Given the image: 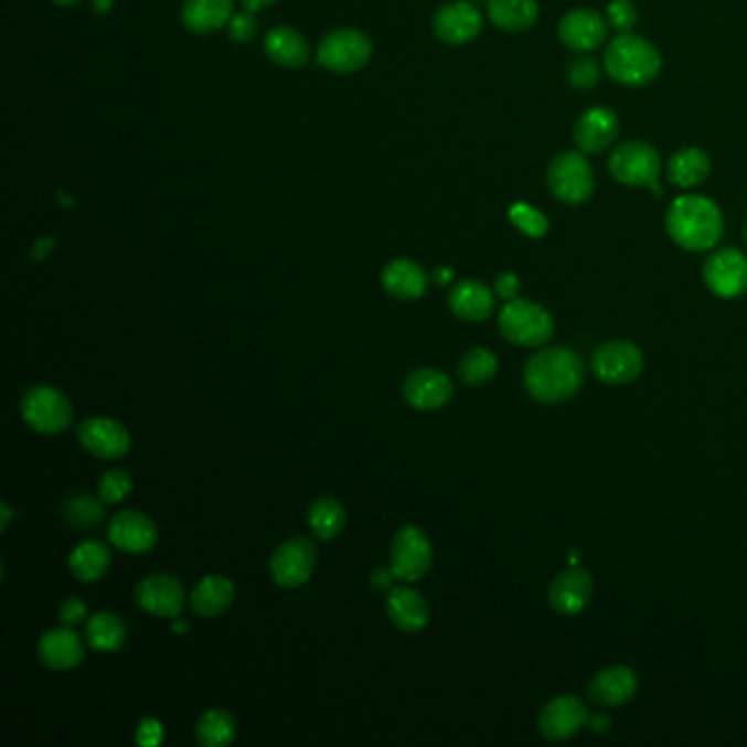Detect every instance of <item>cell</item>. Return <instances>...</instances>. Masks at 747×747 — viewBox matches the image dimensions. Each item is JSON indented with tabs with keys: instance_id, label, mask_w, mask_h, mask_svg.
<instances>
[{
	"instance_id": "obj_1",
	"label": "cell",
	"mask_w": 747,
	"mask_h": 747,
	"mask_svg": "<svg viewBox=\"0 0 747 747\" xmlns=\"http://www.w3.org/2000/svg\"><path fill=\"white\" fill-rule=\"evenodd\" d=\"M586 375L579 353L566 346H548L537 351L524 366V386L535 402L564 404L573 399Z\"/></svg>"
},
{
	"instance_id": "obj_2",
	"label": "cell",
	"mask_w": 747,
	"mask_h": 747,
	"mask_svg": "<svg viewBox=\"0 0 747 747\" xmlns=\"http://www.w3.org/2000/svg\"><path fill=\"white\" fill-rule=\"evenodd\" d=\"M666 231L684 250L704 253L719 244L724 235V215L711 198L680 195L669 206Z\"/></svg>"
},
{
	"instance_id": "obj_3",
	"label": "cell",
	"mask_w": 747,
	"mask_h": 747,
	"mask_svg": "<svg viewBox=\"0 0 747 747\" xmlns=\"http://www.w3.org/2000/svg\"><path fill=\"white\" fill-rule=\"evenodd\" d=\"M607 75L622 86H647L662 71V57L658 49L644 38L620 33L605 51Z\"/></svg>"
},
{
	"instance_id": "obj_4",
	"label": "cell",
	"mask_w": 747,
	"mask_h": 747,
	"mask_svg": "<svg viewBox=\"0 0 747 747\" xmlns=\"http://www.w3.org/2000/svg\"><path fill=\"white\" fill-rule=\"evenodd\" d=\"M500 333L515 346H544L555 331V320L540 302L526 299L506 300L498 316Z\"/></svg>"
},
{
	"instance_id": "obj_5",
	"label": "cell",
	"mask_w": 747,
	"mask_h": 747,
	"mask_svg": "<svg viewBox=\"0 0 747 747\" xmlns=\"http://www.w3.org/2000/svg\"><path fill=\"white\" fill-rule=\"evenodd\" d=\"M546 182L564 204H584L595 193V171L584 151H564L548 164Z\"/></svg>"
},
{
	"instance_id": "obj_6",
	"label": "cell",
	"mask_w": 747,
	"mask_h": 747,
	"mask_svg": "<svg viewBox=\"0 0 747 747\" xmlns=\"http://www.w3.org/2000/svg\"><path fill=\"white\" fill-rule=\"evenodd\" d=\"M20 415L40 435H62L73 421V404L53 386H33L20 399Z\"/></svg>"
},
{
	"instance_id": "obj_7",
	"label": "cell",
	"mask_w": 747,
	"mask_h": 747,
	"mask_svg": "<svg viewBox=\"0 0 747 747\" xmlns=\"http://www.w3.org/2000/svg\"><path fill=\"white\" fill-rule=\"evenodd\" d=\"M373 42L360 29H338L322 38L318 46V64L331 73H355L369 64Z\"/></svg>"
},
{
	"instance_id": "obj_8",
	"label": "cell",
	"mask_w": 747,
	"mask_h": 747,
	"mask_svg": "<svg viewBox=\"0 0 747 747\" xmlns=\"http://www.w3.org/2000/svg\"><path fill=\"white\" fill-rule=\"evenodd\" d=\"M660 167V153L644 141H627L609 156L611 178L627 186H649L658 180Z\"/></svg>"
},
{
	"instance_id": "obj_9",
	"label": "cell",
	"mask_w": 747,
	"mask_h": 747,
	"mask_svg": "<svg viewBox=\"0 0 747 747\" xmlns=\"http://www.w3.org/2000/svg\"><path fill=\"white\" fill-rule=\"evenodd\" d=\"M433 566V544L419 526L397 531L391 548V570L402 581H419Z\"/></svg>"
},
{
	"instance_id": "obj_10",
	"label": "cell",
	"mask_w": 747,
	"mask_h": 747,
	"mask_svg": "<svg viewBox=\"0 0 747 747\" xmlns=\"http://www.w3.org/2000/svg\"><path fill=\"white\" fill-rule=\"evenodd\" d=\"M590 369L600 382L622 386L633 382L644 369L642 351L629 340H611L593 353Z\"/></svg>"
},
{
	"instance_id": "obj_11",
	"label": "cell",
	"mask_w": 747,
	"mask_h": 747,
	"mask_svg": "<svg viewBox=\"0 0 747 747\" xmlns=\"http://www.w3.org/2000/svg\"><path fill=\"white\" fill-rule=\"evenodd\" d=\"M316 544L307 537H292L277 546L270 557V577L279 588L295 590L311 579L316 568Z\"/></svg>"
},
{
	"instance_id": "obj_12",
	"label": "cell",
	"mask_w": 747,
	"mask_h": 747,
	"mask_svg": "<svg viewBox=\"0 0 747 747\" xmlns=\"http://www.w3.org/2000/svg\"><path fill=\"white\" fill-rule=\"evenodd\" d=\"M704 284L719 299H739L747 292V257L739 248H722L704 264Z\"/></svg>"
},
{
	"instance_id": "obj_13",
	"label": "cell",
	"mask_w": 747,
	"mask_h": 747,
	"mask_svg": "<svg viewBox=\"0 0 747 747\" xmlns=\"http://www.w3.org/2000/svg\"><path fill=\"white\" fill-rule=\"evenodd\" d=\"M77 441L88 453L102 460L124 458L132 446L128 428L108 417L84 419L77 428Z\"/></svg>"
},
{
	"instance_id": "obj_14",
	"label": "cell",
	"mask_w": 747,
	"mask_h": 747,
	"mask_svg": "<svg viewBox=\"0 0 747 747\" xmlns=\"http://www.w3.org/2000/svg\"><path fill=\"white\" fill-rule=\"evenodd\" d=\"M590 722L586 704L575 695H559L551 700L537 719V728L548 741H566L575 737Z\"/></svg>"
},
{
	"instance_id": "obj_15",
	"label": "cell",
	"mask_w": 747,
	"mask_h": 747,
	"mask_svg": "<svg viewBox=\"0 0 747 747\" xmlns=\"http://www.w3.org/2000/svg\"><path fill=\"white\" fill-rule=\"evenodd\" d=\"M108 540L124 553L143 555L158 544V529L150 515L141 511H119L108 522Z\"/></svg>"
},
{
	"instance_id": "obj_16",
	"label": "cell",
	"mask_w": 747,
	"mask_h": 747,
	"mask_svg": "<svg viewBox=\"0 0 747 747\" xmlns=\"http://www.w3.org/2000/svg\"><path fill=\"white\" fill-rule=\"evenodd\" d=\"M402 395L415 410L430 413L448 404L453 395V384L437 369H419L406 377Z\"/></svg>"
},
{
	"instance_id": "obj_17",
	"label": "cell",
	"mask_w": 747,
	"mask_h": 747,
	"mask_svg": "<svg viewBox=\"0 0 747 747\" xmlns=\"http://www.w3.org/2000/svg\"><path fill=\"white\" fill-rule=\"evenodd\" d=\"M435 35L446 44H467L476 40L482 31L480 11L465 0H453L444 4L433 20Z\"/></svg>"
},
{
	"instance_id": "obj_18",
	"label": "cell",
	"mask_w": 747,
	"mask_h": 747,
	"mask_svg": "<svg viewBox=\"0 0 747 747\" xmlns=\"http://www.w3.org/2000/svg\"><path fill=\"white\" fill-rule=\"evenodd\" d=\"M86 647L73 627H53L38 640V658L46 669L71 671L84 662Z\"/></svg>"
},
{
	"instance_id": "obj_19",
	"label": "cell",
	"mask_w": 747,
	"mask_h": 747,
	"mask_svg": "<svg viewBox=\"0 0 747 747\" xmlns=\"http://www.w3.org/2000/svg\"><path fill=\"white\" fill-rule=\"evenodd\" d=\"M184 600L182 584L169 575H150L137 586V602L151 616L175 618L184 609Z\"/></svg>"
},
{
	"instance_id": "obj_20",
	"label": "cell",
	"mask_w": 747,
	"mask_h": 747,
	"mask_svg": "<svg viewBox=\"0 0 747 747\" xmlns=\"http://www.w3.org/2000/svg\"><path fill=\"white\" fill-rule=\"evenodd\" d=\"M593 575L579 566H570L568 570L559 573L548 590V602L557 613L577 616L586 609L593 597Z\"/></svg>"
},
{
	"instance_id": "obj_21",
	"label": "cell",
	"mask_w": 747,
	"mask_h": 747,
	"mask_svg": "<svg viewBox=\"0 0 747 747\" xmlns=\"http://www.w3.org/2000/svg\"><path fill=\"white\" fill-rule=\"evenodd\" d=\"M607 38L605 18L595 9H573L559 20V40L579 53H590Z\"/></svg>"
},
{
	"instance_id": "obj_22",
	"label": "cell",
	"mask_w": 747,
	"mask_h": 747,
	"mask_svg": "<svg viewBox=\"0 0 747 747\" xmlns=\"http://www.w3.org/2000/svg\"><path fill=\"white\" fill-rule=\"evenodd\" d=\"M618 117L605 106H595L584 113L575 126V143L584 153H600L607 150L618 137Z\"/></svg>"
},
{
	"instance_id": "obj_23",
	"label": "cell",
	"mask_w": 747,
	"mask_h": 747,
	"mask_svg": "<svg viewBox=\"0 0 747 747\" xmlns=\"http://www.w3.org/2000/svg\"><path fill=\"white\" fill-rule=\"evenodd\" d=\"M638 691V675L629 666H609L595 675L588 686V697L593 704L616 708L633 700Z\"/></svg>"
},
{
	"instance_id": "obj_24",
	"label": "cell",
	"mask_w": 747,
	"mask_h": 747,
	"mask_svg": "<svg viewBox=\"0 0 747 747\" xmlns=\"http://www.w3.org/2000/svg\"><path fill=\"white\" fill-rule=\"evenodd\" d=\"M386 613L393 620V625L406 633L426 629L430 620L428 600L421 597L415 588H408V586H399L388 593Z\"/></svg>"
},
{
	"instance_id": "obj_25",
	"label": "cell",
	"mask_w": 747,
	"mask_h": 747,
	"mask_svg": "<svg viewBox=\"0 0 747 747\" xmlns=\"http://www.w3.org/2000/svg\"><path fill=\"white\" fill-rule=\"evenodd\" d=\"M449 309L453 316L467 322H482L495 311L493 292L473 279L460 281L451 288L448 297Z\"/></svg>"
},
{
	"instance_id": "obj_26",
	"label": "cell",
	"mask_w": 747,
	"mask_h": 747,
	"mask_svg": "<svg viewBox=\"0 0 747 747\" xmlns=\"http://www.w3.org/2000/svg\"><path fill=\"white\" fill-rule=\"evenodd\" d=\"M428 273L410 259H395L382 270V286L395 299H421L428 292Z\"/></svg>"
},
{
	"instance_id": "obj_27",
	"label": "cell",
	"mask_w": 747,
	"mask_h": 747,
	"mask_svg": "<svg viewBox=\"0 0 747 747\" xmlns=\"http://www.w3.org/2000/svg\"><path fill=\"white\" fill-rule=\"evenodd\" d=\"M264 49L266 55L284 68H302L311 55L309 42L292 26H275L266 35Z\"/></svg>"
},
{
	"instance_id": "obj_28",
	"label": "cell",
	"mask_w": 747,
	"mask_h": 747,
	"mask_svg": "<svg viewBox=\"0 0 747 747\" xmlns=\"http://www.w3.org/2000/svg\"><path fill=\"white\" fill-rule=\"evenodd\" d=\"M233 18V0H184L182 22L191 33L220 31Z\"/></svg>"
},
{
	"instance_id": "obj_29",
	"label": "cell",
	"mask_w": 747,
	"mask_h": 747,
	"mask_svg": "<svg viewBox=\"0 0 747 747\" xmlns=\"http://www.w3.org/2000/svg\"><path fill=\"white\" fill-rule=\"evenodd\" d=\"M235 600V586L222 575L204 577L191 595V609L202 618H215L224 613Z\"/></svg>"
},
{
	"instance_id": "obj_30",
	"label": "cell",
	"mask_w": 747,
	"mask_h": 747,
	"mask_svg": "<svg viewBox=\"0 0 747 747\" xmlns=\"http://www.w3.org/2000/svg\"><path fill=\"white\" fill-rule=\"evenodd\" d=\"M68 568L77 581L95 584L110 568V548L102 540H86L71 553Z\"/></svg>"
},
{
	"instance_id": "obj_31",
	"label": "cell",
	"mask_w": 747,
	"mask_h": 747,
	"mask_svg": "<svg viewBox=\"0 0 747 747\" xmlns=\"http://www.w3.org/2000/svg\"><path fill=\"white\" fill-rule=\"evenodd\" d=\"M86 640L95 651L115 653L128 640V625L113 611H97L86 620Z\"/></svg>"
},
{
	"instance_id": "obj_32",
	"label": "cell",
	"mask_w": 747,
	"mask_h": 747,
	"mask_svg": "<svg viewBox=\"0 0 747 747\" xmlns=\"http://www.w3.org/2000/svg\"><path fill=\"white\" fill-rule=\"evenodd\" d=\"M487 11L495 26L511 33L531 29L540 18L535 0H489Z\"/></svg>"
},
{
	"instance_id": "obj_33",
	"label": "cell",
	"mask_w": 747,
	"mask_h": 747,
	"mask_svg": "<svg viewBox=\"0 0 747 747\" xmlns=\"http://www.w3.org/2000/svg\"><path fill=\"white\" fill-rule=\"evenodd\" d=\"M711 173V158L697 148H684L671 156L669 160V178L673 184L682 189L697 186L706 182Z\"/></svg>"
},
{
	"instance_id": "obj_34",
	"label": "cell",
	"mask_w": 747,
	"mask_h": 747,
	"mask_svg": "<svg viewBox=\"0 0 747 747\" xmlns=\"http://www.w3.org/2000/svg\"><path fill=\"white\" fill-rule=\"evenodd\" d=\"M237 737L235 717L224 708H209L195 724V739L202 747L231 746Z\"/></svg>"
},
{
	"instance_id": "obj_35",
	"label": "cell",
	"mask_w": 747,
	"mask_h": 747,
	"mask_svg": "<svg viewBox=\"0 0 747 747\" xmlns=\"http://www.w3.org/2000/svg\"><path fill=\"white\" fill-rule=\"evenodd\" d=\"M309 529L318 540H333L338 537L344 526H346V511L342 506L340 500L335 498H318L311 506H309Z\"/></svg>"
},
{
	"instance_id": "obj_36",
	"label": "cell",
	"mask_w": 747,
	"mask_h": 747,
	"mask_svg": "<svg viewBox=\"0 0 747 747\" xmlns=\"http://www.w3.org/2000/svg\"><path fill=\"white\" fill-rule=\"evenodd\" d=\"M104 515H106V502L90 493H75L66 498L62 504L64 522L79 531L97 529L104 522Z\"/></svg>"
},
{
	"instance_id": "obj_37",
	"label": "cell",
	"mask_w": 747,
	"mask_h": 747,
	"mask_svg": "<svg viewBox=\"0 0 747 747\" xmlns=\"http://www.w3.org/2000/svg\"><path fill=\"white\" fill-rule=\"evenodd\" d=\"M498 373V358L484 346L469 349L458 362V380L465 386L489 384Z\"/></svg>"
},
{
	"instance_id": "obj_38",
	"label": "cell",
	"mask_w": 747,
	"mask_h": 747,
	"mask_svg": "<svg viewBox=\"0 0 747 747\" xmlns=\"http://www.w3.org/2000/svg\"><path fill=\"white\" fill-rule=\"evenodd\" d=\"M509 217L517 231H522L526 237L540 239L548 233V220L542 211L533 209L526 202H517L509 209Z\"/></svg>"
},
{
	"instance_id": "obj_39",
	"label": "cell",
	"mask_w": 747,
	"mask_h": 747,
	"mask_svg": "<svg viewBox=\"0 0 747 747\" xmlns=\"http://www.w3.org/2000/svg\"><path fill=\"white\" fill-rule=\"evenodd\" d=\"M132 484V476L126 469H110L99 478L97 491L106 504H119L130 495Z\"/></svg>"
},
{
	"instance_id": "obj_40",
	"label": "cell",
	"mask_w": 747,
	"mask_h": 747,
	"mask_svg": "<svg viewBox=\"0 0 747 747\" xmlns=\"http://www.w3.org/2000/svg\"><path fill=\"white\" fill-rule=\"evenodd\" d=\"M600 77V71H598V64L588 57V55H581L577 57L570 66H568V79L575 88L579 90H586V88H593Z\"/></svg>"
},
{
	"instance_id": "obj_41",
	"label": "cell",
	"mask_w": 747,
	"mask_h": 747,
	"mask_svg": "<svg viewBox=\"0 0 747 747\" xmlns=\"http://www.w3.org/2000/svg\"><path fill=\"white\" fill-rule=\"evenodd\" d=\"M607 20L620 33H629L636 26V20H638L636 4L631 0H611L609 7H607Z\"/></svg>"
},
{
	"instance_id": "obj_42",
	"label": "cell",
	"mask_w": 747,
	"mask_h": 747,
	"mask_svg": "<svg viewBox=\"0 0 747 747\" xmlns=\"http://www.w3.org/2000/svg\"><path fill=\"white\" fill-rule=\"evenodd\" d=\"M255 11H242V13H233L231 22H228V35L233 38V42H250L257 35V20L253 15Z\"/></svg>"
},
{
	"instance_id": "obj_43",
	"label": "cell",
	"mask_w": 747,
	"mask_h": 747,
	"mask_svg": "<svg viewBox=\"0 0 747 747\" xmlns=\"http://www.w3.org/2000/svg\"><path fill=\"white\" fill-rule=\"evenodd\" d=\"M137 746L141 747H158L164 741V728L158 719L148 717L137 726V737H135Z\"/></svg>"
},
{
	"instance_id": "obj_44",
	"label": "cell",
	"mask_w": 747,
	"mask_h": 747,
	"mask_svg": "<svg viewBox=\"0 0 747 747\" xmlns=\"http://www.w3.org/2000/svg\"><path fill=\"white\" fill-rule=\"evenodd\" d=\"M88 618V607L82 598L71 597L66 598L60 607V620L68 627H75V625H82L84 620Z\"/></svg>"
},
{
	"instance_id": "obj_45",
	"label": "cell",
	"mask_w": 747,
	"mask_h": 747,
	"mask_svg": "<svg viewBox=\"0 0 747 747\" xmlns=\"http://www.w3.org/2000/svg\"><path fill=\"white\" fill-rule=\"evenodd\" d=\"M495 295L504 300L517 299V295H520V279L513 273H502L495 279Z\"/></svg>"
},
{
	"instance_id": "obj_46",
	"label": "cell",
	"mask_w": 747,
	"mask_h": 747,
	"mask_svg": "<svg viewBox=\"0 0 747 747\" xmlns=\"http://www.w3.org/2000/svg\"><path fill=\"white\" fill-rule=\"evenodd\" d=\"M53 248H55V239H53V237H42V239H38L35 246L31 248V259H33V262H44Z\"/></svg>"
},
{
	"instance_id": "obj_47",
	"label": "cell",
	"mask_w": 747,
	"mask_h": 747,
	"mask_svg": "<svg viewBox=\"0 0 747 747\" xmlns=\"http://www.w3.org/2000/svg\"><path fill=\"white\" fill-rule=\"evenodd\" d=\"M393 579H397V577L393 575V570H377V573L373 575V584H375L380 590H384L386 586H391Z\"/></svg>"
},
{
	"instance_id": "obj_48",
	"label": "cell",
	"mask_w": 747,
	"mask_h": 747,
	"mask_svg": "<svg viewBox=\"0 0 747 747\" xmlns=\"http://www.w3.org/2000/svg\"><path fill=\"white\" fill-rule=\"evenodd\" d=\"M451 279H453V273H451L449 268H437V270L433 273V281H435L437 286H448Z\"/></svg>"
},
{
	"instance_id": "obj_49",
	"label": "cell",
	"mask_w": 747,
	"mask_h": 747,
	"mask_svg": "<svg viewBox=\"0 0 747 747\" xmlns=\"http://www.w3.org/2000/svg\"><path fill=\"white\" fill-rule=\"evenodd\" d=\"M242 2H244V7H246L248 11H259V9H266V7L275 4L277 0H242Z\"/></svg>"
},
{
	"instance_id": "obj_50",
	"label": "cell",
	"mask_w": 747,
	"mask_h": 747,
	"mask_svg": "<svg viewBox=\"0 0 747 747\" xmlns=\"http://www.w3.org/2000/svg\"><path fill=\"white\" fill-rule=\"evenodd\" d=\"M113 7H115V0H93V9L97 13H108L113 11Z\"/></svg>"
},
{
	"instance_id": "obj_51",
	"label": "cell",
	"mask_w": 747,
	"mask_h": 747,
	"mask_svg": "<svg viewBox=\"0 0 747 747\" xmlns=\"http://www.w3.org/2000/svg\"><path fill=\"white\" fill-rule=\"evenodd\" d=\"M9 522H11V511H9V506H7V504H2V524H0V529L4 531Z\"/></svg>"
},
{
	"instance_id": "obj_52",
	"label": "cell",
	"mask_w": 747,
	"mask_h": 747,
	"mask_svg": "<svg viewBox=\"0 0 747 747\" xmlns=\"http://www.w3.org/2000/svg\"><path fill=\"white\" fill-rule=\"evenodd\" d=\"M173 631H186V622H184V620L173 622Z\"/></svg>"
},
{
	"instance_id": "obj_53",
	"label": "cell",
	"mask_w": 747,
	"mask_h": 747,
	"mask_svg": "<svg viewBox=\"0 0 747 747\" xmlns=\"http://www.w3.org/2000/svg\"><path fill=\"white\" fill-rule=\"evenodd\" d=\"M57 4H62V7H73V4H77L79 0H55Z\"/></svg>"
},
{
	"instance_id": "obj_54",
	"label": "cell",
	"mask_w": 747,
	"mask_h": 747,
	"mask_svg": "<svg viewBox=\"0 0 747 747\" xmlns=\"http://www.w3.org/2000/svg\"><path fill=\"white\" fill-rule=\"evenodd\" d=\"M471 2H480V0H471Z\"/></svg>"
},
{
	"instance_id": "obj_55",
	"label": "cell",
	"mask_w": 747,
	"mask_h": 747,
	"mask_svg": "<svg viewBox=\"0 0 747 747\" xmlns=\"http://www.w3.org/2000/svg\"><path fill=\"white\" fill-rule=\"evenodd\" d=\"M746 244H747V226H746Z\"/></svg>"
}]
</instances>
